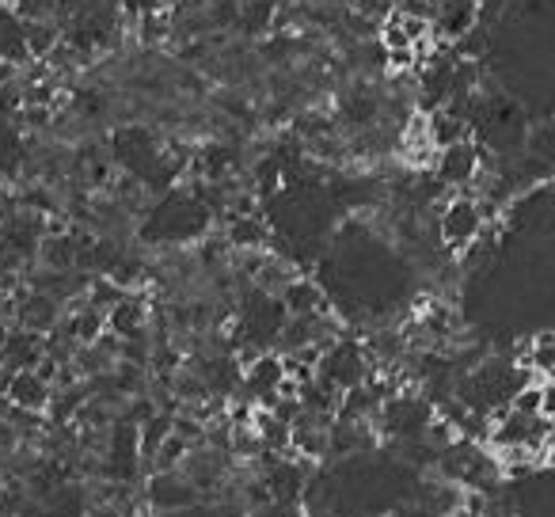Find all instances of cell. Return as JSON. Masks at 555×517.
I'll use <instances>...</instances> for the list:
<instances>
[{
  "label": "cell",
  "mask_w": 555,
  "mask_h": 517,
  "mask_svg": "<svg viewBox=\"0 0 555 517\" xmlns=\"http://www.w3.org/2000/svg\"><path fill=\"white\" fill-rule=\"evenodd\" d=\"M122 297H126V289L118 286L111 274H103V278H96V282H88V293H84L88 308H99V312H107V308L115 305V301H122Z\"/></svg>",
  "instance_id": "10"
},
{
  "label": "cell",
  "mask_w": 555,
  "mask_h": 517,
  "mask_svg": "<svg viewBox=\"0 0 555 517\" xmlns=\"http://www.w3.org/2000/svg\"><path fill=\"white\" fill-rule=\"evenodd\" d=\"M4 396H8L12 407L42 415V411H46V403H50V384L39 381V377H35V369H12V373L4 377Z\"/></svg>",
  "instance_id": "3"
},
{
  "label": "cell",
  "mask_w": 555,
  "mask_h": 517,
  "mask_svg": "<svg viewBox=\"0 0 555 517\" xmlns=\"http://www.w3.org/2000/svg\"><path fill=\"white\" fill-rule=\"evenodd\" d=\"M438 232H441V240H445V248L468 251V244L483 232V217H479L476 198H468V194H460V191L453 194V198L441 206Z\"/></svg>",
  "instance_id": "1"
},
{
  "label": "cell",
  "mask_w": 555,
  "mask_h": 517,
  "mask_svg": "<svg viewBox=\"0 0 555 517\" xmlns=\"http://www.w3.org/2000/svg\"><path fill=\"white\" fill-rule=\"evenodd\" d=\"M191 498H194V487L191 483H179L172 472H160L153 479V498L149 502H156V506H183Z\"/></svg>",
  "instance_id": "8"
},
{
  "label": "cell",
  "mask_w": 555,
  "mask_h": 517,
  "mask_svg": "<svg viewBox=\"0 0 555 517\" xmlns=\"http://www.w3.org/2000/svg\"><path fill=\"white\" fill-rule=\"evenodd\" d=\"M426 134H430V145L434 149H445V145H453V141H464L468 130H464V122L457 115H449V111H430L426 115Z\"/></svg>",
  "instance_id": "6"
},
{
  "label": "cell",
  "mask_w": 555,
  "mask_h": 517,
  "mask_svg": "<svg viewBox=\"0 0 555 517\" xmlns=\"http://www.w3.org/2000/svg\"><path fill=\"white\" fill-rule=\"evenodd\" d=\"M58 46V31L46 23H31V31H27V54H35V58H46L50 50Z\"/></svg>",
  "instance_id": "11"
},
{
  "label": "cell",
  "mask_w": 555,
  "mask_h": 517,
  "mask_svg": "<svg viewBox=\"0 0 555 517\" xmlns=\"http://www.w3.org/2000/svg\"><path fill=\"white\" fill-rule=\"evenodd\" d=\"M8 77H12V69H8V65H0V84H8Z\"/></svg>",
  "instance_id": "13"
},
{
  "label": "cell",
  "mask_w": 555,
  "mask_h": 517,
  "mask_svg": "<svg viewBox=\"0 0 555 517\" xmlns=\"http://www.w3.org/2000/svg\"><path fill=\"white\" fill-rule=\"evenodd\" d=\"M194 445L187 438H179V434H168V438L160 441L156 445V453H153V460L149 464H156L160 472H175V468H183V460H187V453H191Z\"/></svg>",
  "instance_id": "9"
},
{
  "label": "cell",
  "mask_w": 555,
  "mask_h": 517,
  "mask_svg": "<svg viewBox=\"0 0 555 517\" xmlns=\"http://www.w3.org/2000/svg\"><path fill=\"white\" fill-rule=\"evenodd\" d=\"M229 244L236 251H251V248H263L267 244V225L255 217V213H248V217H232L229 225Z\"/></svg>",
  "instance_id": "7"
},
{
  "label": "cell",
  "mask_w": 555,
  "mask_h": 517,
  "mask_svg": "<svg viewBox=\"0 0 555 517\" xmlns=\"http://www.w3.org/2000/svg\"><path fill=\"white\" fill-rule=\"evenodd\" d=\"M278 305H282L286 316H308V312L331 316V305H327L324 289L316 286V282H308V278H293V282H286V289L278 293Z\"/></svg>",
  "instance_id": "5"
},
{
  "label": "cell",
  "mask_w": 555,
  "mask_h": 517,
  "mask_svg": "<svg viewBox=\"0 0 555 517\" xmlns=\"http://www.w3.org/2000/svg\"><path fill=\"white\" fill-rule=\"evenodd\" d=\"M476 168H479V153L468 137H464V141H453V145H445V149H438V160H434L438 179L441 183H449V187H457V191L472 179Z\"/></svg>",
  "instance_id": "2"
},
{
  "label": "cell",
  "mask_w": 555,
  "mask_h": 517,
  "mask_svg": "<svg viewBox=\"0 0 555 517\" xmlns=\"http://www.w3.org/2000/svg\"><path fill=\"white\" fill-rule=\"evenodd\" d=\"M88 517H122V514H118L115 506H107V502H99V510H92V514H88Z\"/></svg>",
  "instance_id": "12"
},
{
  "label": "cell",
  "mask_w": 555,
  "mask_h": 517,
  "mask_svg": "<svg viewBox=\"0 0 555 517\" xmlns=\"http://www.w3.org/2000/svg\"><path fill=\"white\" fill-rule=\"evenodd\" d=\"M103 324H107V331L115 339H137L149 327V308H145L141 297H122V301H115L103 312Z\"/></svg>",
  "instance_id": "4"
}]
</instances>
